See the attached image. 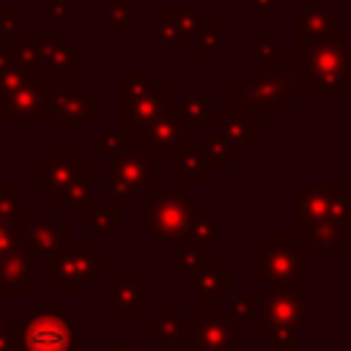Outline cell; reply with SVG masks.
<instances>
[{"mask_svg": "<svg viewBox=\"0 0 351 351\" xmlns=\"http://www.w3.org/2000/svg\"><path fill=\"white\" fill-rule=\"evenodd\" d=\"M107 192L110 203L129 208L134 197H148L156 192V156L140 145L129 143L118 156L107 159Z\"/></svg>", "mask_w": 351, "mask_h": 351, "instance_id": "4", "label": "cell"}, {"mask_svg": "<svg viewBox=\"0 0 351 351\" xmlns=\"http://www.w3.org/2000/svg\"><path fill=\"white\" fill-rule=\"evenodd\" d=\"M3 47H8V44H5V36L0 33V49H3Z\"/></svg>", "mask_w": 351, "mask_h": 351, "instance_id": "50", "label": "cell"}, {"mask_svg": "<svg viewBox=\"0 0 351 351\" xmlns=\"http://www.w3.org/2000/svg\"><path fill=\"white\" fill-rule=\"evenodd\" d=\"M0 351H22V321L11 318L0 329Z\"/></svg>", "mask_w": 351, "mask_h": 351, "instance_id": "40", "label": "cell"}, {"mask_svg": "<svg viewBox=\"0 0 351 351\" xmlns=\"http://www.w3.org/2000/svg\"><path fill=\"white\" fill-rule=\"evenodd\" d=\"M44 5H47V14H49L52 19H69V5H71V0H44Z\"/></svg>", "mask_w": 351, "mask_h": 351, "instance_id": "45", "label": "cell"}, {"mask_svg": "<svg viewBox=\"0 0 351 351\" xmlns=\"http://www.w3.org/2000/svg\"><path fill=\"white\" fill-rule=\"evenodd\" d=\"M156 351H186L181 343H159V348Z\"/></svg>", "mask_w": 351, "mask_h": 351, "instance_id": "47", "label": "cell"}, {"mask_svg": "<svg viewBox=\"0 0 351 351\" xmlns=\"http://www.w3.org/2000/svg\"><path fill=\"white\" fill-rule=\"evenodd\" d=\"M107 118V110L96 104L90 93L80 82L58 80L52 90V121L58 132H82L85 121H101Z\"/></svg>", "mask_w": 351, "mask_h": 351, "instance_id": "12", "label": "cell"}, {"mask_svg": "<svg viewBox=\"0 0 351 351\" xmlns=\"http://www.w3.org/2000/svg\"><path fill=\"white\" fill-rule=\"evenodd\" d=\"M82 170V156H74L69 145H58L55 156H36L30 162V189L33 195H58Z\"/></svg>", "mask_w": 351, "mask_h": 351, "instance_id": "13", "label": "cell"}, {"mask_svg": "<svg viewBox=\"0 0 351 351\" xmlns=\"http://www.w3.org/2000/svg\"><path fill=\"white\" fill-rule=\"evenodd\" d=\"M27 241L36 255H55L58 250L69 247L71 225L66 219H33L27 228Z\"/></svg>", "mask_w": 351, "mask_h": 351, "instance_id": "21", "label": "cell"}, {"mask_svg": "<svg viewBox=\"0 0 351 351\" xmlns=\"http://www.w3.org/2000/svg\"><path fill=\"white\" fill-rule=\"evenodd\" d=\"M332 225H337L343 233L351 230V192L346 181L335 184V195H332V206H329V219Z\"/></svg>", "mask_w": 351, "mask_h": 351, "instance_id": "33", "label": "cell"}, {"mask_svg": "<svg viewBox=\"0 0 351 351\" xmlns=\"http://www.w3.org/2000/svg\"><path fill=\"white\" fill-rule=\"evenodd\" d=\"M33 250H14L0 258V296L33 293Z\"/></svg>", "mask_w": 351, "mask_h": 351, "instance_id": "20", "label": "cell"}, {"mask_svg": "<svg viewBox=\"0 0 351 351\" xmlns=\"http://www.w3.org/2000/svg\"><path fill=\"white\" fill-rule=\"evenodd\" d=\"M93 178H96V173L90 167H85L66 189H60L55 195V203L60 208H82V211L96 206V200H93Z\"/></svg>", "mask_w": 351, "mask_h": 351, "instance_id": "28", "label": "cell"}, {"mask_svg": "<svg viewBox=\"0 0 351 351\" xmlns=\"http://www.w3.org/2000/svg\"><path fill=\"white\" fill-rule=\"evenodd\" d=\"M176 110L181 112V118L189 123V129H192L195 134L208 129V121H211V104H208L206 93H186Z\"/></svg>", "mask_w": 351, "mask_h": 351, "instance_id": "30", "label": "cell"}, {"mask_svg": "<svg viewBox=\"0 0 351 351\" xmlns=\"http://www.w3.org/2000/svg\"><path fill=\"white\" fill-rule=\"evenodd\" d=\"M156 38H159L162 47H176V44H181V33H178L173 8H159V14H156Z\"/></svg>", "mask_w": 351, "mask_h": 351, "instance_id": "38", "label": "cell"}, {"mask_svg": "<svg viewBox=\"0 0 351 351\" xmlns=\"http://www.w3.org/2000/svg\"><path fill=\"white\" fill-rule=\"evenodd\" d=\"M304 233V252L313 255V258H343L346 255V244L340 241L343 239V230L332 222H315L310 228L302 230Z\"/></svg>", "mask_w": 351, "mask_h": 351, "instance_id": "23", "label": "cell"}, {"mask_svg": "<svg viewBox=\"0 0 351 351\" xmlns=\"http://www.w3.org/2000/svg\"><path fill=\"white\" fill-rule=\"evenodd\" d=\"M230 313L239 318V321H255L258 318V307H261V296L258 293H241V296H236L230 304Z\"/></svg>", "mask_w": 351, "mask_h": 351, "instance_id": "39", "label": "cell"}, {"mask_svg": "<svg viewBox=\"0 0 351 351\" xmlns=\"http://www.w3.org/2000/svg\"><path fill=\"white\" fill-rule=\"evenodd\" d=\"M134 27V8L132 0H107V30L129 33Z\"/></svg>", "mask_w": 351, "mask_h": 351, "instance_id": "35", "label": "cell"}, {"mask_svg": "<svg viewBox=\"0 0 351 351\" xmlns=\"http://www.w3.org/2000/svg\"><path fill=\"white\" fill-rule=\"evenodd\" d=\"M82 230L85 233H118L121 230V208L107 206H90L82 211Z\"/></svg>", "mask_w": 351, "mask_h": 351, "instance_id": "29", "label": "cell"}, {"mask_svg": "<svg viewBox=\"0 0 351 351\" xmlns=\"http://www.w3.org/2000/svg\"><path fill=\"white\" fill-rule=\"evenodd\" d=\"M244 3H247V8H252V11H255V16H258V19H269V16H271V11L282 5V0H244Z\"/></svg>", "mask_w": 351, "mask_h": 351, "instance_id": "43", "label": "cell"}, {"mask_svg": "<svg viewBox=\"0 0 351 351\" xmlns=\"http://www.w3.org/2000/svg\"><path fill=\"white\" fill-rule=\"evenodd\" d=\"M200 148H203V156H206L208 170H230L233 162H236L233 148L219 134H206V140L200 143Z\"/></svg>", "mask_w": 351, "mask_h": 351, "instance_id": "32", "label": "cell"}, {"mask_svg": "<svg viewBox=\"0 0 351 351\" xmlns=\"http://www.w3.org/2000/svg\"><path fill=\"white\" fill-rule=\"evenodd\" d=\"M8 321H11V315H8V310H5V307H0V329H3V326H5Z\"/></svg>", "mask_w": 351, "mask_h": 351, "instance_id": "48", "label": "cell"}, {"mask_svg": "<svg viewBox=\"0 0 351 351\" xmlns=\"http://www.w3.org/2000/svg\"><path fill=\"white\" fill-rule=\"evenodd\" d=\"M170 110V85L151 82L140 69L121 71V132L126 143H140L143 132Z\"/></svg>", "mask_w": 351, "mask_h": 351, "instance_id": "2", "label": "cell"}, {"mask_svg": "<svg viewBox=\"0 0 351 351\" xmlns=\"http://www.w3.org/2000/svg\"><path fill=\"white\" fill-rule=\"evenodd\" d=\"M258 271L255 280L263 285H285V288H307V252L299 241L296 230H271L269 241L258 244Z\"/></svg>", "mask_w": 351, "mask_h": 351, "instance_id": "5", "label": "cell"}, {"mask_svg": "<svg viewBox=\"0 0 351 351\" xmlns=\"http://www.w3.org/2000/svg\"><path fill=\"white\" fill-rule=\"evenodd\" d=\"M195 211L197 203H192L184 192V181H173L165 195L154 192L145 197V225L156 239L167 244L192 241Z\"/></svg>", "mask_w": 351, "mask_h": 351, "instance_id": "7", "label": "cell"}, {"mask_svg": "<svg viewBox=\"0 0 351 351\" xmlns=\"http://www.w3.org/2000/svg\"><path fill=\"white\" fill-rule=\"evenodd\" d=\"M255 329L261 335L271 332H296L302 335L307 329V296L304 288H285V285H269L261 296Z\"/></svg>", "mask_w": 351, "mask_h": 351, "instance_id": "10", "label": "cell"}, {"mask_svg": "<svg viewBox=\"0 0 351 351\" xmlns=\"http://www.w3.org/2000/svg\"><path fill=\"white\" fill-rule=\"evenodd\" d=\"M258 52H261V60H269V58H280V49L271 44L269 33H258Z\"/></svg>", "mask_w": 351, "mask_h": 351, "instance_id": "44", "label": "cell"}, {"mask_svg": "<svg viewBox=\"0 0 351 351\" xmlns=\"http://www.w3.org/2000/svg\"><path fill=\"white\" fill-rule=\"evenodd\" d=\"M167 167L178 176V181L184 184H206L208 181V165H206V156H203V148L197 140L192 143H184L178 145L170 156H167Z\"/></svg>", "mask_w": 351, "mask_h": 351, "instance_id": "22", "label": "cell"}, {"mask_svg": "<svg viewBox=\"0 0 351 351\" xmlns=\"http://www.w3.org/2000/svg\"><path fill=\"white\" fill-rule=\"evenodd\" d=\"M126 145H129V143H126V137H123L121 129H118V132H96V137H93V154L101 156V159L118 156Z\"/></svg>", "mask_w": 351, "mask_h": 351, "instance_id": "37", "label": "cell"}, {"mask_svg": "<svg viewBox=\"0 0 351 351\" xmlns=\"http://www.w3.org/2000/svg\"><path fill=\"white\" fill-rule=\"evenodd\" d=\"M173 14H176V25L181 33V44H195V38L208 25L206 8H173Z\"/></svg>", "mask_w": 351, "mask_h": 351, "instance_id": "31", "label": "cell"}, {"mask_svg": "<svg viewBox=\"0 0 351 351\" xmlns=\"http://www.w3.org/2000/svg\"><path fill=\"white\" fill-rule=\"evenodd\" d=\"M143 296H145V285L140 280H134L129 269H121L118 280L107 285V307H112L121 321H143L145 318Z\"/></svg>", "mask_w": 351, "mask_h": 351, "instance_id": "19", "label": "cell"}, {"mask_svg": "<svg viewBox=\"0 0 351 351\" xmlns=\"http://www.w3.org/2000/svg\"><path fill=\"white\" fill-rule=\"evenodd\" d=\"M104 269L107 258L99 255L93 244H69L44 258V280L55 285L60 296H80L85 285Z\"/></svg>", "mask_w": 351, "mask_h": 351, "instance_id": "8", "label": "cell"}, {"mask_svg": "<svg viewBox=\"0 0 351 351\" xmlns=\"http://www.w3.org/2000/svg\"><path fill=\"white\" fill-rule=\"evenodd\" d=\"M208 255H211L208 247H203V244H197V241H178V244H170L167 263H170L173 271L181 274L184 282H192Z\"/></svg>", "mask_w": 351, "mask_h": 351, "instance_id": "26", "label": "cell"}, {"mask_svg": "<svg viewBox=\"0 0 351 351\" xmlns=\"http://www.w3.org/2000/svg\"><path fill=\"white\" fill-rule=\"evenodd\" d=\"M343 181H346V184H351V170H346V173H343Z\"/></svg>", "mask_w": 351, "mask_h": 351, "instance_id": "49", "label": "cell"}, {"mask_svg": "<svg viewBox=\"0 0 351 351\" xmlns=\"http://www.w3.org/2000/svg\"><path fill=\"white\" fill-rule=\"evenodd\" d=\"M219 36H222V27H219V22H214V19H208V25L203 27V33L195 38V55L197 58H219V52H222V44H219Z\"/></svg>", "mask_w": 351, "mask_h": 351, "instance_id": "36", "label": "cell"}, {"mask_svg": "<svg viewBox=\"0 0 351 351\" xmlns=\"http://www.w3.org/2000/svg\"><path fill=\"white\" fill-rule=\"evenodd\" d=\"M33 208H22L19 214H11V211H3L0 208V258L14 252V250H30V241H27V228L33 222Z\"/></svg>", "mask_w": 351, "mask_h": 351, "instance_id": "25", "label": "cell"}, {"mask_svg": "<svg viewBox=\"0 0 351 351\" xmlns=\"http://www.w3.org/2000/svg\"><path fill=\"white\" fill-rule=\"evenodd\" d=\"M244 321L217 296H195V318H186L181 346L186 351H233L244 346Z\"/></svg>", "mask_w": 351, "mask_h": 351, "instance_id": "1", "label": "cell"}, {"mask_svg": "<svg viewBox=\"0 0 351 351\" xmlns=\"http://www.w3.org/2000/svg\"><path fill=\"white\" fill-rule=\"evenodd\" d=\"M58 85V77L52 74H30L3 104L0 118L19 121L22 132H30L33 121L52 118V90Z\"/></svg>", "mask_w": 351, "mask_h": 351, "instance_id": "11", "label": "cell"}, {"mask_svg": "<svg viewBox=\"0 0 351 351\" xmlns=\"http://www.w3.org/2000/svg\"><path fill=\"white\" fill-rule=\"evenodd\" d=\"M195 293L197 296H230L233 293V271L228 266H222V261L217 255H208L206 263L200 266V271L192 280Z\"/></svg>", "mask_w": 351, "mask_h": 351, "instance_id": "24", "label": "cell"}, {"mask_svg": "<svg viewBox=\"0 0 351 351\" xmlns=\"http://www.w3.org/2000/svg\"><path fill=\"white\" fill-rule=\"evenodd\" d=\"M269 351H296V332H271Z\"/></svg>", "mask_w": 351, "mask_h": 351, "instance_id": "41", "label": "cell"}, {"mask_svg": "<svg viewBox=\"0 0 351 351\" xmlns=\"http://www.w3.org/2000/svg\"><path fill=\"white\" fill-rule=\"evenodd\" d=\"M263 115H258V112H250V110H233V107H211V121H217L219 123V137L233 148V154H236V159L239 156H244V151L250 148V145H255V140H258V121H261Z\"/></svg>", "mask_w": 351, "mask_h": 351, "instance_id": "17", "label": "cell"}, {"mask_svg": "<svg viewBox=\"0 0 351 351\" xmlns=\"http://www.w3.org/2000/svg\"><path fill=\"white\" fill-rule=\"evenodd\" d=\"M343 33H346V22L337 19L332 14V8L307 3L293 11V49L315 44L326 36H343Z\"/></svg>", "mask_w": 351, "mask_h": 351, "instance_id": "15", "label": "cell"}, {"mask_svg": "<svg viewBox=\"0 0 351 351\" xmlns=\"http://www.w3.org/2000/svg\"><path fill=\"white\" fill-rule=\"evenodd\" d=\"M85 340L71 329V313L66 307H36L22 321V351H71Z\"/></svg>", "mask_w": 351, "mask_h": 351, "instance_id": "9", "label": "cell"}, {"mask_svg": "<svg viewBox=\"0 0 351 351\" xmlns=\"http://www.w3.org/2000/svg\"><path fill=\"white\" fill-rule=\"evenodd\" d=\"M44 63V74H52L58 80H69L71 71L82 69V47L74 44L66 33H25Z\"/></svg>", "mask_w": 351, "mask_h": 351, "instance_id": "14", "label": "cell"}, {"mask_svg": "<svg viewBox=\"0 0 351 351\" xmlns=\"http://www.w3.org/2000/svg\"><path fill=\"white\" fill-rule=\"evenodd\" d=\"M192 241H197V244H203V247H217L219 241H222V236H219V228H217V222L211 219V214H208V208L206 206H197V211H195V222H192Z\"/></svg>", "mask_w": 351, "mask_h": 351, "instance_id": "34", "label": "cell"}, {"mask_svg": "<svg viewBox=\"0 0 351 351\" xmlns=\"http://www.w3.org/2000/svg\"><path fill=\"white\" fill-rule=\"evenodd\" d=\"M197 134L189 129V123L181 118V112L178 110H167L165 115H159L145 132H143V140H140V145H145L156 159L159 156H170L178 145H184V143H192Z\"/></svg>", "mask_w": 351, "mask_h": 351, "instance_id": "16", "label": "cell"}, {"mask_svg": "<svg viewBox=\"0 0 351 351\" xmlns=\"http://www.w3.org/2000/svg\"><path fill=\"white\" fill-rule=\"evenodd\" d=\"M0 33H19V11L16 8H0Z\"/></svg>", "mask_w": 351, "mask_h": 351, "instance_id": "42", "label": "cell"}, {"mask_svg": "<svg viewBox=\"0 0 351 351\" xmlns=\"http://www.w3.org/2000/svg\"><path fill=\"white\" fill-rule=\"evenodd\" d=\"M332 195H335V184H304V181H299L293 186V197H296L293 230L302 233L304 228H310L315 222H326L329 219Z\"/></svg>", "mask_w": 351, "mask_h": 351, "instance_id": "18", "label": "cell"}, {"mask_svg": "<svg viewBox=\"0 0 351 351\" xmlns=\"http://www.w3.org/2000/svg\"><path fill=\"white\" fill-rule=\"evenodd\" d=\"M222 107L233 110H250L263 118L274 107H293L296 104V90L288 82V77L280 69H250L241 82H225L222 85Z\"/></svg>", "mask_w": 351, "mask_h": 351, "instance_id": "3", "label": "cell"}, {"mask_svg": "<svg viewBox=\"0 0 351 351\" xmlns=\"http://www.w3.org/2000/svg\"><path fill=\"white\" fill-rule=\"evenodd\" d=\"M307 3H318V0H307Z\"/></svg>", "mask_w": 351, "mask_h": 351, "instance_id": "51", "label": "cell"}, {"mask_svg": "<svg viewBox=\"0 0 351 351\" xmlns=\"http://www.w3.org/2000/svg\"><path fill=\"white\" fill-rule=\"evenodd\" d=\"M107 351H145L143 343H110Z\"/></svg>", "mask_w": 351, "mask_h": 351, "instance_id": "46", "label": "cell"}, {"mask_svg": "<svg viewBox=\"0 0 351 351\" xmlns=\"http://www.w3.org/2000/svg\"><path fill=\"white\" fill-rule=\"evenodd\" d=\"M186 326V315L181 307H159L154 315L143 318V329L156 335L162 343H178Z\"/></svg>", "mask_w": 351, "mask_h": 351, "instance_id": "27", "label": "cell"}, {"mask_svg": "<svg viewBox=\"0 0 351 351\" xmlns=\"http://www.w3.org/2000/svg\"><path fill=\"white\" fill-rule=\"evenodd\" d=\"M293 58L315 80L321 93H343L351 85V44L346 36H326L293 49Z\"/></svg>", "mask_w": 351, "mask_h": 351, "instance_id": "6", "label": "cell"}]
</instances>
